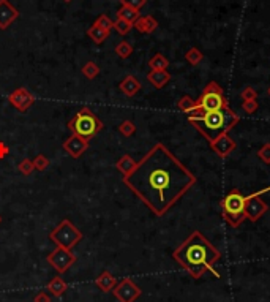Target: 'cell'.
Instances as JSON below:
<instances>
[{"label":"cell","mask_w":270,"mask_h":302,"mask_svg":"<svg viewBox=\"0 0 270 302\" xmlns=\"http://www.w3.org/2000/svg\"><path fill=\"white\" fill-rule=\"evenodd\" d=\"M68 130L72 132V135L81 136V138L88 141L102 132L103 122L88 108H82V109H79L72 119H70Z\"/></svg>","instance_id":"obj_4"},{"label":"cell","mask_w":270,"mask_h":302,"mask_svg":"<svg viewBox=\"0 0 270 302\" xmlns=\"http://www.w3.org/2000/svg\"><path fill=\"white\" fill-rule=\"evenodd\" d=\"M148 67L152 70H166L169 67V60L163 54H155L148 60Z\"/></svg>","instance_id":"obj_24"},{"label":"cell","mask_w":270,"mask_h":302,"mask_svg":"<svg viewBox=\"0 0 270 302\" xmlns=\"http://www.w3.org/2000/svg\"><path fill=\"white\" fill-rule=\"evenodd\" d=\"M118 89L122 90V94H125L126 97H134L139 92V89H141V83H139L134 76L128 75L124 81H120Z\"/></svg>","instance_id":"obj_18"},{"label":"cell","mask_w":270,"mask_h":302,"mask_svg":"<svg viewBox=\"0 0 270 302\" xmlns=\"http://www.w3.org/2000/svg\"><path fill=\"white\" fill-rule=\"evenodd\" d=\"M46 261H48V264L52 266V269L57 270L58 274H65L66 270L76 263V255L68 248L56 247L51 253L48 255Z\"/></svg>","instance_id":"obj_8"},{"label":"cell","mask_w":270,"mask_h":302,"mask_svg":"<svg viewBox=\"0 0 270 302\" xmlns=\"http://www.w3.org/2000/svg\"><path fill=\"white\" fill-rule=\"evenodd\" d=\"M8 102L12 103V106H14L18 111L21 113H26V111L35 103V95L27 90L26 87H18L13 94H10Z\"/></svg>","instance_id":"obj_11"},{"label":"cell","mask_w":270,"mask_h":302,"mask_svg":"<svg viewBox=\"0 0 270 302\" xmlns=\"http://www.w3.org/2000/svg\"><path fill=\"white\" fill-rule=\"evenodd\" d=\"M177 106H178L180 111H184L185 114H188V113H192L193 109H196V100H193L190 95H184L182 98L178 100Z\"/></svg>","instance_id":"obj_25"},{"label":"cell","mask_w":270,"mask_h":302,"mask_svg":"<svg viewBox=\"0 0 270 302\" xmlns=\"http://www.w3.org/2000/svg\"><path fill=\"white\" fill-rule=\"evenodd\" d=\"M87 35L92 38L96 45H102L104 40L109 37V30H104V29H102V27H98V26L94 24V26H90L87 29Z\"/></svg>","instance_id":"obj_22"},{"label":"cell","mask_w":270,"mask_h":302,"mask_svg":"<svg viewBox=\"0 0 270 302\" xmlns=\"http://www.w3.org/2000/svg\"><path fill=\"white\" fill-rule=\"evenodd\" d=\"M111 293H114L118 302H134L142 294V289L139 288L132 278H124L114 286Z\"/></svg>","instance_id":"obj_10"},{"label":"cell","mask_w":270,"mask_h":302,"mask_svg":"<svg viewBox=\"0 0 270 302\" xmlns=\"http://www.w3.org/2000/svg\"><path fill=\"white\" fill-rule=\"evenodd\" d=\"M82 237H84L82 233L70 220H62L54 228V231H51V234H49V239H51L57 247H64L68 250L76 247L82 240Z\"/></svg>","instance_id":"obj_7"},{"label":"cell","mask_w":270,"mask_h":302,"mask_svg":"<svg viewBox=\"0 0 270 302\" xmlns=\"http://www.w3.org/2000/svg\"><path fill=\"white\" fill-rule=\"evenodd\" d=\"M147 79L154 87L162 89L171 81V75H169L166 70H150V73L147 75Z\"/></svg>","instance_id":"obj_16"},{"label":"cell","mask_w":270,"mask_h":302,"mask_svg":"<svg viewBox=\"0 0 270 302\" xmlns=\"http://www.w3.org/2000/svg\"><path fill=\"white\" fill-rule=\"evenodd\" d=\"M124 184L156 217H163L196 184V177L164 144L158 143L124 177Z\"/></svg>","instance_id":"obj_1"},{"label":"cell","mask_w":270,"mask_h":302,"mask_svg":"<svg viewBox=\"0 0 270 302\" xmlns=\"http://www.w3.org/2000/svg\"><path fill=\"white\" fill-rule=\"evenodd\" d=\"M87 149H88V141L81 136L72 135L68 139L64 141V150L72 158L82 157L84 152H87Z\"/></svg>","instance_id":"obj_13"},{"label":"cell","mask_w":270,"mask_h":302,"mask_svg":"<svg viewBox=\"0 0 270 302\" xmlns=\"http://www.w3.org/2000/svg\"><path fill=\"white\" fill-rule=\"evenodd\" d=\"M172 258L193 278H201L207 270L218 275L214 266L222 258V253L201 231H193L174 250Z\"/></svg>","instance_id":"obj_2"},{"label":"cell","mask_w":270,"mask_h":302,"mask_svg":"<svg viewBox=\"0 0 270 302\" xmlns=\"http://www.w3.org/2000/svg\"><path fill=\"white\" fill-rule=\"evenodd\" d=\"M136 163H138V162H134L132 155H124V157H120V158L117 160L116 168H117L120 173L124 174V177H125V176H128V174L132 173V171L136 168Z\"/></svg>","instance_id":"obj_21"},{"label":"cell","mask_w":270,"mask_h":302,"mask_svg":"<svg viewBox=\"0 0 270 302\" xmlns=\"http://www.w3.org/2000/svg\"><path fill=\"white\" fill-rule=\"evenodd\" d=\"M94 24L98 26V27H102V29H104V30H111V29H114V21H111V19H109V16H106V15H102V16H100Z\"/></svg>","instance_id":"obj_31"},{"label":"cell","mask_w":270,"mask_h":302,"mask_svg":"<svg viewBox=\"0 0 270 302\" xmlns=\"http://www.w3.org/2000/svg\"><path fill=\"white\" fill-rule=\"evenodd\" d=\"M258 108H259V105H258L256 100H250V102H244L242 103V109L245 111L246 114H253Z\"/></svg>","instance_id":"obj_36"},{"label":"cell","mask_w":270,"mask_h":302,"mask_svg":"<svg viewBox=\"0 0 270 302\" xmlns=\"http://www.w3.org/2000/svg\"><path fill=\"white\" fill-rule=\"evenodd\" d=\"M258 157L262 160L264 163H270V143H266L261 149L258 150Z\"/></svg>","instance_id":"obj_33"},{"label":"cell","mask_w":270,"mask_h":302,"mask_svg":"<svg viewBox=\"0 0 270 302\" xmlns=\"http://www.w3.org/2000/svg\"><path fill=\"white\" fill-rule=\"evenodd\" d=\"M256 97H258V94H256V90L253 89V87H245L242 92H240V98L244 100V102H250V100H256Z\"/></svg>","instance_id":"obj_34"},{"label":"cell","mask_w":270,"mask_h":302,"mask_svg":"<svg viewBox=\"0 0 270 302\" xmlns=\"http://www.w3.org/2000/svg\"><path fill=\"white\" fill-rule=\"evenodd\" d=\"M120 4L126 5V7H132L134 10H141L142 7H146L147 0H120Z\"/></svg>","instance_id":"obj_35"},{"label":"cell","mask_w":270,"mask_h":302,"mask_svg":"<svg viewBox=\"0 0 270 302\" xmlns=\"http://www.w3.org/2000/svg\"><path fill=\"white\" fill-rule=\"evenodd\" d=\"M0 221H2V217H0Z\"/></svg>","instance_id":"obj_41"},{"label":"cell","mask_w":270,"mask_h":302,"mask_svg":"<svg viewBox=\"0 0 270 302\" xmlns=\"http://www.w3.org/2000/svg\"><path fill=\"white\" fill-rule=\"evenodd\" d=\"M10 154V149L5 143H0V160H4Z\"/></svg>","instance_id":"obj_38"},{"label":"cell","mask_w":270,"mask_h":302,"mask_svg":"<svg viewBox=\"0 0 270 302\" xmlns=\"http://www.w3.org/2000/svg\"><path fill=\"white\" fill-rule=\"evenodd\" d=\"M65 4H70V2H73V0H64Z\"/></svg>","instance_id":"obj_39"},{"label":"cell","mask_w":270,"mask_h":302,"mask_svg":"<svg viewBox=\"0 0 270 302\" xmlns=\"http://www.w3.org/2000/svg\"><path fill=\"white\" fill-rule=\"evenodd\" d=\"M222 212L223 218L228 221L232 228H237L245 220V204L246 196L240 193V190H231L223 199H222Z\"/></svg>","instance_id":"obj_5"},{"label":"cell","mask_w":270,"mask_h":302,"mask_svg":"<svg viewBox=\"0 0 270 302\" xmlns=\"http://www.w3.org/2000/svg\"><path fill=\"white\" fill-rule=\"evenodd\" d=\"M66 283H65V280L60 277V275H57V277H54L51 281L48 283V291L51 293V296H54V297H60V296H64V293L66 291Z\"/></svg>","instance_id":"obj_19"},{"label":"cell","mask_w":270,"mask_h":302,"mask_svg":"<svg viewBox=\"0 0 270 302\" xmlns=\"http://www.w3.org/2000/svg\"><path fill=\"white\" fill-rule=\"evenodd\" d=\"M34 166H35V169H38V171H44V169L49 166V160H48V157H44L43 154L36 155V157L34 158Z\"/></svg>","instance_id":"obj_32"},{"label":"cell","mask_w":270,"mask_h":302,"mask_svg":"<svg viewBox=\"0 0 270 302\" xmlns=\"http://www.w3.org/2000/svg\"><path fill=\"white\" fill-rule=\"evenodd\" d=\"M210 147H212V150L220 158H226L234 152L237 144L236 141L229 136V133H223L222 136H218L215 141L210 143Z\"/></svg>","instance_id":"obj_12"},{"label":"cell","mask_w":270,"mask_h":302,"mask_svg":"<svg viewBox=\"0 0 270 302\" xmlns=\"http://www.w3.org/2000/svg\"><path fill=\"white\" fill-rule=\"evenodd\" d=\"M95 285L98 289H102L103 293H111L114 286L117 285V278L109 272V270H104V272H102L95 278Z\"/></svg>","instance_id":"obj_15"},{"label":"cell","mask_w":270,"mask_h":302,"mask_svg":"<svg viewBox=\"0 0 270 302\" xmlns=\"http://www.w3.org/2000/svg\"><path fill=\"white\" fill-rule=\"evenodd\" d=\"M118 132L122 133L124 136H133L134 133H136V125L132 122V120H124L122 124H120V127H118Z\"/></svg>","instance_id":"obj_28"},{"label":"cell","mask_w":270,"mask_h":302,"mask_svg":"<svg viewBox=\"0 0 270 302\" xmlns=\"http://www.w3.org/2000/svg\"><path fill=\"white\" fill-rule=\"evenodd\" d=\"M228 106V100L223 94V89L220 87L215 81H210L204 90L201 97L196 100V113H210V111H218Z\"/></svg>","instance_id":"obj_6"},{"label":"cell","mask_w":270,"mask_h":302,"mask_svg":"<svg viewBox=\"0 0 270 302\" xmlns=\"http://www.w3.org/2000/svg\"><path fill=\"white\" fill-rule=\"evenodd\" d=\"M19 18V10L10 0H0V30H6Z\"/></svg>","instance_id":"obj_14"},{"label":"cell","mask_w":270,"mask_h":302,"mask_svg":"<svg viewBox=\"0 0 270 302\" xmlns=\"http://www.w3.org/2000/svg\"><path fill=\"white\" fill-rule=\"evenodd\" d=\"M133 27L138 30V32H141V34H152V32H155V30H156L158 23H156V19L154 16L147 15V16H141V18H139L138 21L133 24Z\"/></svg>","instance_id":"obj_17"},{"label":"cell","mask_w":270,"mask_h":302,"mask_svg":"<svg viewBox=\"0 0 270 302\" xmlns=\"http://www.w3.org/2000/svg\"><path fill=\"white\" fill-rule=\"evenodd\" d=\"M116 54H117L120 59H128L130 56L133 54V46L130 45L128 42H120V43L116 46Z\"/></svg>","instance_id":"obj_26"},{"label":"cell","mask_w":270,"mask_h":302,"mask_svg":"<svg viewBox=\"0 0 270 302\" xmlns=\"http://www.w3.org/2000/svg\"><path fill=\"white\" fill-rule=\"evenodd\" d=\"M270 192V187H266L259 192H254L246 196V204H245V218L250 221H258L266 212H267V204L266 201L261 199V195Z\"/></svg>","instance_id":"obj_9"},{"label":"cell","mask_w":270,"mask_h":302,"mask_svg":"<svg viewBox=\"0 0 270 302\" xmlns=\"http://www.w3.org/2000/svg\"><path fill=\"white\" fill-rule=\"evenodd\" d=\"M34 302H51V296H49L48 293H38L34 299Z\"/></svg>","instance_id":"obj_37"},{"label":"cell","mask_w":270,"mask_h":302,"mask_svg":"<svg viewBox=\"0 0 270 302\" xmlns=\"http://www.w3.org/2000/svg\"><path fill=\"white\" fill-rule=\"evenodd\" d=\"M18 168H19V173H21V174H24V176H30V174L34 173V169H35V166H34V160L24 158L22 162L18 165Z\"/></svg>","instance_id":"obj_29"},{"label":"cell","mask_w":270,"mask_h":302,"mask_svg":"<svg viewBox=\"0 0 270 302\" xmlns=\"http://www.w3.org/2000/svg\"><path fill=\"white\" fill-rule=\"evenodd\" d=\"M114 29L117 30L120 35H126L130 30L133 29V24H130V23L124 21V19L117 18V21H114Z\"/></svg>","instance_id":"obj_30"},{"label":"cell","mask_w":270,"mask_h":302,"mask_svg":"<svg viewBox=\"0 0 270 302\" xmlns=\"http://www.w3.org/2000/svg\"><path fill=\"white\" fill-rule=\"evenodd\" d=\"M117 18L124 19V21L130 23V24H134L141 15H139V10H134L132 7H126V5H122L118 10H117Z\"/></svg>","instance_id":"obj_20"},{"label":"cell","mask_w":270,"mask_h":302,"mask_svg":"<svg viewBox=\"0 0 270 302\" xmlns=\"http://www.w3.org/2000/svg\"><path fill=\"white\" fill-rule=\"evenodd\" d=\"M267 94H268V97H270V87L267 89Z\"/></svg>","instance_id":"obj_40"},{"label":"cell","mask_w":270,"mask_h":302,"mask_svg":"<svg viewBox=\"0 0 270 302\" xmlns=\"http://www.w3.org/2000/svg\"><path fill=\"white\" fill-rule=\"evenodd\" d=\"M186 116H188L190 124H192L208 143H212V141H215L223 133H229L240 120L238 114H236L229 106H224L218 111H210V113H196V111H192V113H188Z\"/></svg>","instance_id":"obj_3"},{"label":"cell","mask_w":270,"mask_h":302,"mask_svg":"<svg viewBox=\"0 0 270 302\" xmlns=\"http://www.w3.org/2000/svg\"><path fill=\"white\" fill-rule=\"evenodd\" d=\"M98 73H100V67L95 64V62H87V64H84V67H82V75L87 78V79H95L96 76H98Z\"/></svg>","instance_id":"obj_27"},{"label":"cell","mask_w":270,"mask_h":302,"mask_svg":"<svg viewBox=\"0 0 270 302\" xmlns=\"http://www.w3.org/2000/svg\"><path fill=\"white\" fill-rule=\"evenodd\" d=\"M202 59H204V54H202V51H199L198 48L188 49L186 54H185V60L190 65H199L202 62Z\"/></svg>","instance_id":"obj_23"}]
</instances>
